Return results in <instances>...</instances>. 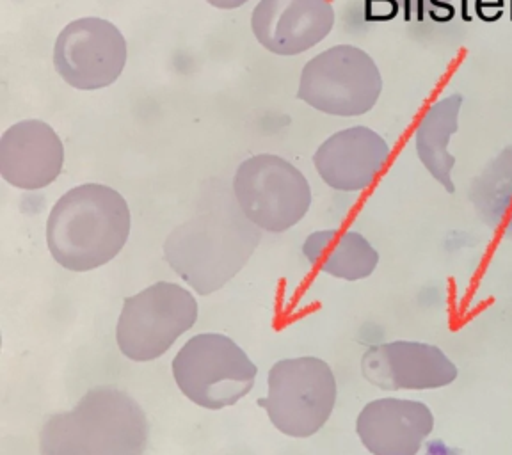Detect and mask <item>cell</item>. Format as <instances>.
I'll return each mask as SVG.
<instances>
[{
  "mask_svg": "<svg viewBox=\"0 0 512 455\" xmlns=\"http://www.w3.org/2000/svg\"><path fill=\"white\" fill-rule=\"evenodd\" d=\"M267 384L260 406L278 431L310 438L328 424L336 404V379L326 361L313 356L278 361Z\"/></svg>",
  "mask_w": 512,
  "mask_h": 455,
  "instance_id": "obj_6",
  "label": "cell"
},
{
  "mask_svg": "<svg viewBox=\"0 0 512 455\" xmlns=\"http://www.w3.org/2000/svg\"><path fill=\"white\" fill-rule=\"evenodd\" d=\"M463 107V96L450 95L440 98L424 112L415 132V146L418 159L432 178L445 187L448 194L456 192L452 171L456 157L448 152L450 137L459 127V112Z\"/></svg>",
  "mask_w": 512,
  "mask_h": 455,
  "instance_id": "obj_16",
  "label": "cell"
},
{
  "mask_svg": "<svg viewBox=\"0 0 512 455\" xmlns=\"http://www.w3.org/2000/svg\"><path fill=\"white\" fill-rule=\"evenodd\" d=\"M335 25L329 0H260L251 29L256 41L276 56H297L328 38Z\"/></svg>",
  "mask_w": 512,
  "mask_h": 455,
  "instance_id": "obj_11",
  "label": "cell"
},
{
  "mask_svg": "<svg viewBox=\"0 0 512 455\" xmlns=\"http://www.w3.org/2000/svg\"><path fill=\"white\" fill-rule=\"evenodd\" d=\"M365 381L381 390H440L456 383L459 370L440 347L422 342L374 345L361 358Z\"/></svg>",
  "mask_w": 512,
  "mask_h": 455,
  "instance_id": "obj_10",
  "label": "cell"
},
{
  "mask_svg": "<svg viewBox=\"0 0 512 455\" xmlns=\"http://www.w3.org/2000/svg\"><path fill=\"white\" fill-rule=\"evenodd\" d=\"M260 239L262 233L249 219L201 217L171 232L164 256L200 296H210L244 269Z\"/></svg>",
  "mask_w": 512,
  "mask_h": 455,
  "instance_id": "obj_3",
  "label": "cell"
},
{
  "mask_svg": "<svg viewBox=\"0 0 512 455\" xmlns=\"http://www.w3.org/2000/svg\"><path fill=\"white\" fill-rule=\"evenodd\" d=\"M63 164V141L45 121H18L0 137V175L13 187L45 189L56 182Z\"/></svg>",
  "mask_w": 512,
  "mask_h": 455,
  "instance_id": "obj_12",
  "label": "cell"
},
{
  "mask_svg": "<svg viewBox=\"0 0 512 455\" xmlns=\"http://www.w3.org/2000/svg\"><path fill=\"white\" fill-rule=\"evenodd\" d=\"M127 57V41L120 29L96 16L66 25L54 45L56 72L80 91L112 86L125 70Z\"/></svg>",
  "mask_w": 512,
  "mask_h": 455,
  "instance_id": "obj_9",
  "label": "cell"
},
{
  "mask_svg": "<svg viewBox=\"0 0 512 455\" xmlns=\"http://www.w3.org/2000/svg\"><path fill=\"white\" fill-rule=\"evenodd\" d=\"M240 212L265 232H287L312 207V189L303 173L278 155H256L233 178Z\"/></svg>",
  "mask_w": 512,
  "mask_h": 455,
  "instance_id": "obj_8",
  "label": "cell"
},
{
  "mask_svg": "<svg viewBox=\"0 0 512 455\" xmlns=\"http://www.w3.org/2000/svg\"><path fill=\"white\" fill-rule=\"evenodd\" d=\"M399 8V0H367V20H392L399 15Z\"/></svg>",
  "mask_w": 512,
  "mask_h": 455,
  "instance_id": "obj_18",
  "label": "cell"
},
{
  "mask_svg": "<svg viewBox=\"0 0 512 455\" xmlns=\"http://www.w3.org/2000/svg\"><path fill=\"white\" fill-rule=\"evenodd\" d=\"M432 429L434 415L420 400H372L356 422L361 443L372 455H416Z\"/></svg>",
  "mask_w": 512,
  "mask_h": 455,
  "instance_id": "obj_14",
  "label": "cell"
},
{
  "mask_svg": "<svg viewBox=\"0 0 512 455\" xmlns=\"http://www.w3.org/2000/svg\"><path fill=\"white\" fill-rule=\"evenodd\" d=\"M381 93L376 61L354 45H336L304 64L297 96L329 116L354 118L372 111Z\"/></svg>",
  "mask_w": 512,
  "mask_h": 455,
  "instance_id": "obj_5",
  "label": "cell"
},
{
  "mask_svg": "<svg viewBox=\"0 0 512 455\" xmlns=\"http://www.w3.org/2000/svg\"><path fill=\"white\" fill-rule=\"evenodd\" d=\"M207 2L217 9H237L244 6L248 0H207Z\"/></svg>",
  "mask_w": 512,
  "mask_h": 455,
  "instance_id": "obj_19",
  "label": "cell"
},
{
  "mask_svg": "<svg viewBox=\"0 0 512 455\" xmlns=\"http://www.w3.org/2000/svg\"><path fill=\"white\" fill-rule=\"evenodd\" d=\"M256 365L228 336L205 333L191 338L173 360V377L187 399L200 408H230L255 384Z\"/></svg>",
  "mask_w": 512,
  "mask_h": 455,
  "instance_id": "obj_4",
  "label": "cell"
},
{
  "mask_svg": "<svg viewBox=\"0 0 512 455\" xmlns=\"http://www.w3.org/2000/svg\"><path fill=\"white\" fill-rule=\"evenodd\" d=\"M148 420L136 400L112 386L89 390L72 411L50 416L41 455H144Z\"/></svg>",
  "mask_w": 512,
  "mask_h": 455,
  "instance_id": "obj_2",
  "label": "cell"
},
{
  "mask_svg": "<svg viewBox=\"0 0 512 455\" xmlns=\"http://www.w3.org/2000/svg\"><path fill=\"white\" fill-rule=\"evenodd\" d=\"M196 320L198 303L191 292L176 283L160 281L125 299L116 342L128 360H157Z\"/></svg>",
  "mask_w": 512,
  "mask_h": 455,
  "instance_id": "obj_7",
  "label": "cell"
},
{
  "mask_svg": "<svg viewBox=\"0 0 512 455\" xmlns=\"http://www.w3.org/2000/svg\"><path fill=\"white\" fill-rule=\"evenodd\" d=\"M128 235L127 201L107 185L75 187L57 200L48 216V249L68 271H93L109 264L125 248Z\"/></svg>",
  "mask_w": 512,
  "mask_h": 455,
  "instance_id": "obj_1",
  "label": "cell"
},
{
  "mask_svg": "<svg viewBox=\"0 0 512 455\" xmlns=\"http://www.w3.org/2000/svg\"><path fill=\"white\" fill-rule=\"evenodd\" d=\"M406 20L431 18L434 22H450L456 16L457 0H399Z\"/></svg>",
  "mask_w": 512,
  "mask_h": 455,
  "instance_id": "obj_17",
  "label": "cell"
},
{
  "mask_svg": "<svg viewBox=\"0 0 512 455\" xmlns=\"http://www.w3.org/2000/svg\"><path fill=\"white\" fill-rule=\"evenodd\" d=\"M303 253L313 267L338 280H365L379 264V253L358 232L322 230L312 233L303 244Z\"/></svg>",
  "mask_w": 512,
  "mask_h": 455,
  "instance_id": "obj_15",
  "label": "cell"
},
{
  "mask_svg": "<svg viewBox=\"0 0 512 455\" xmlns=\"http://www.w3.org/2000/svg\"><path fill=\"white\" fill-rule=\"evenodd\" d=\"M390 159V146L372 128H345L328 137L313 155L324 184L342 192H360L374 184Z\"/></svg>",
  "mask_w": 512,
  "mask_h": 455,
  "instance_id": "obj_13",
  "label": "cell"
}]
</instances>
